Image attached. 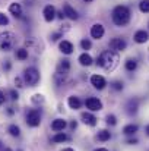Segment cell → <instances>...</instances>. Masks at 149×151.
Returning a JSON list of instances; mask_svg holds the SVG:
<instances>
[{"mask_svg":"<svg viewBox=\"0 0 149 151\" xmlns=\"http://www.w3.org/2000/svg\"><path fill=\"white\" fill-rule=\"evenodd\" d=\"M138 125H133V123H130V125H126L124 128H123V134L124 135H133V134H136L138 132Z\"/></svg>","mask_w":149,"mask_h":151,"instance_id":"cell-24","label":"cell"},{"mask_svg":"<svg viewBox=\"0 0 149 151\" xmlns=\"http://www.w3.org/2000/svg\"><path fill=\"white\" fill-rule=\"evenodd\" d=\"M56 18H58V19H64L66 16H64V13H63V10H61V12H57V15H56Z\"/></svg>","mask_w":149,"mask_h":151,"instance_id":"cell-40","label":"cell"},{"mask_svg":"<svg viewBox=\"0 0 149 151\" xmlns=\"http://www.w3.org/2000/svg\"><path fill=\"white\" fill-rule=\"evenodd\" d=\"M9 12L15 16V18H22V6L16 1L9 4Z\"/></svg>","mask_w":149,"mask_h":151,"instance_id":"cell-18","label":"cell"},{"mask_svg":"<svg viewBox=\"0 0 149 151\" xmlns=\"http://www.w3.org/2000/svg\"><path fill=\"white\" fill-rule=\"evenodd\" d=\"M82 1H85V3H91V1H94V0H82Z\"/></svg>","mask_w":149,"mask_h":151,"instance_id":"cell-45","label":"cell"},{"mask_svg":"<svg viewBox=\"0 0 149 151\" xmlns=\"http://www.w3.org/2000/svg\"><path fill=\"white\" fill-rule=\"evenodd\" d=\"M78 62L81 63V66H91V65L94 63V59H92V56H91L88 51H85V53H82V54L78 57Z\"/></svg>","mask_w":149,"mask_h":151,"instance_id":"cell-16","label":"cell"},{"mask_svg":"<svg viewBox=\"0 0 149 151\" xmlns=\"http://www.w3.org/2000/svg\"><path fill=\"white\" fill-rule=\"evenodd\" d=\"M61 151H75V150H73V148H70V147H67V148H63Z\"/></svg>","mask_w":149,"mask_h":151,"instance_id":"cell-43","label":"cell"},{"mask_svg":"<svg viewBox=\"0 0 149 151\" xmlns=\"http://www.w3.org/2000/svg\"><path fill=\"white\" fill-rule=\"evenodd\" d=\"M81 119H82V122H83L85 125H88V126H95V125L98 123L97 116L92 114L91 111H83V113L81 114Z\"/></svg>","mask_w":149,"mask_h":151,"instance_id":"cell-12","label":"cell"},{"mask_svg":"<svg viewBox=\"0 0 149 151\" xmlns=\"http://www.w3.org/2000/svg\"><path fill=\"white\" fill-rule=\"evenodd\" d=\"M1 151H12V150H10V148H3Z\"/></svg>","mask_w":149,"mask_h":151,"instance_id":"cell-47","label":"cell"},{"mask_svg":"<svg viewBox=\"0 0 149 151\" xmlns=\"http://www.w3.org/2000/svg\"><path fill=\"white\" fill-rule=\"evenodd\" d=\"M56 15H57V10L53 4H47L44 6L43 9V16H44V21L46 22H53L56 19Z\"/></svg>","mask_w":149,"mask_h":151,"instance_id":"cell-11","label":"cell"},{"mask_svg":"<svg viewBox=\"0 0 149 151\" xmlns=\"http://www.w3.org/2000/svg\"><path fill=\"white\" fill-rule=\"evenodd\" d=\"M148 27H149V24H148Z\"/></svg>","mask_w":149,"mask_h":151,"instance_id":"cell-48","label":"cell"},{"mask_svg":"<svg viewBox=\"0 0 149 151\" xmlns=\"http://www.w3.org/2000/svg\"><path fill=\"white\" fill-rule=\"evenodd\" d=\"M63 13H64L66 18H69V19H72V21H78V19H79L78 10H76L70 3H63Z\"/></svg>","mask_w":149,"mask_h":151,"instance_id":"cell-9","label":"cell"},{"mask_svg":"<svg viewBox=\"0 0 149 151\" xmlns=\"http://www.w3.org/2000/svg\"><path fill=\"white\" fill-rule=\"evenodd\" d=\"M15 113V110L12 109V107H9V110H7V114H13Z\"/></svg>","mask_w":149,"mask_h":151,"instance_id":"cell-41","label":"cell"},{"mask_svg":"<svg viewBox=\"0 0 149 151\" xmlns=\"http://www.w3.org/2000/svg\"><path fill=\"white\" fill-rule=\"evenodd\" d=\"M67 104H69V107H70L72 110H78V109L82 107V100H81L78 96H70V97L67 99Z\"/></svg>","mask_w":149,"mask_h":151,"instance_id":"cell-19","label":"cell"},{"mask_svg":"<svg viewBox=\"0 0 149 151\" xmlns=\"http://www.w3.org/2000/svg\"><path fill=\"white\" fill-rule=\"evenodd\" d=\"M127 144H129V145H136V144H138V139H136V138L127 139Z\"/></svg>","mask_w":149,"mask_h":151,"instance_id":"cell-37","label":"cell"},{"mask_svg":"<svg viewBox=\"0 0 149 151\" xmlns=\"http://www.w3.org/2000/svg\"><path fill=\"white\" fill-rule=\"evenodd\" d=\"M81 47H82V50H91L92 49V43H91V40L89 38H82L81 40Z\"/></svg>","mask_w":149,"mask_h":151,"instance_id":"cell-27","label":"cell"},{"mask_svg":"<svg viewBox=\"0 0 149 151\" xmlns=\"http://www.w3.org/2000/svg\"><path fill=\"white\" fill-rule=\"evenodd\" d=\"M40 78H41L40 70L34 66H29L24 70V81L29 87H37V84L40 82Z\"/></svg>","mask_w":149,"mask_h":151,"instance_id":"cell-4","label":"cell"},{"mask_svg":"<svg viewBox=\"0 0 149 151\" xmlns=\"http://www.w3.org/2000/svg\"><path fill=\"white\" fill-rule=\"evenodd\" d=\"M25 122H26V125L31 126V128L40 126V123H41V113H40V110H38V109H31V110H28V111H26V116H25Z\"/></svg>","mask_w":149,"mask_h":151,"instance_id":"cell-5","label":"cell"},{"mask_svg":"<svg viewBox=\"0 0 149 151\" xmlns=\"http://www.w3.org/2000/svg\"><path fill=\"white\" fill-rule=\"evenodd\" d=\"M120 62V57H118V53H114L111 50H104L99 53V56L97 57V65L101 66L104 70L107 72H111L117 68Z\"/></svg>","mask_w":149,"mask_h":151,"instance_id":"cell-1","label":"cell"},{"mask_svg":"<svg viewBox=\"0 0 149 151\" xmlns=\"http://www.w3.org/2000/svg\"><path fill=\"white\" fill-rule=\"evenodd\" d=\"M7 24H9V18L3 12H0V27H6Z\"/></svg>","mask_w":149,"mask_h":151,"instance_id":"cell-32","label":"cell"},{"mask_svg":"<svg viewBox=\"0 0 149 151\" xmlns=\"http://www.w3.org/2000/svg\"><path fill=\"white\" fill-rule=\"evenodd\" d=\"M31 101H32L34 104H43V103H44V96H41V94H35V96H32Z\"/></svg>","mask_w":149,"mask_h":151,"instance_id":"cell-31","label":"cell"},{"mask_svg":"<svg viewBox=\"0 0 149 151\" xmlns=\"http://www.w3.org/2000/svg\"><path fill=\"white\" fill-rule=\"evenodd\" d=\"M130 19H132V12H130V9H129L127 6H124V4L115 6V7L113 9V12H111V21H113V24H114L115 27L123 28V27H126V25L130 22Z\"/></svg>","mask_w":149,"mask_h":151,"instance_id":"cell-2","label":"cell"},{"mask_svg":"<svg viewBox=\"0 0 149 151\" xmlns=\"http://www.w3.org/2000/svg\"><path fill=\"white\" fill-rule=\"evenodd\" d=\"M16 44V35L12 31H4L0 34V50L10 51Z\"/></svg>","mask_w":149,"mask_h":151,"instance_id":"cell-3","label":"cell"},{"mask_svg":"<svg viewBox=\"0 0 149 151\" xmlns=\"http://www.w3.org/2000/svg\"><path fill=\"white\" fill-rule=\"evenodd\" d=\"M133 40H135V43H138V44H145L149 40L148 31H145V29H138V31L135 32V35H133Z\"/></svg>","mask_w":149,"mask_h":151,"instance_id":"cell-14","label":"cell"},{"mask_svg":"<svg viewBox=\"0 0 149 151\" xmlns=\"http://www.w3.org/2000/svg\"><path fill=\"white\" fill-rule=\"evenodd\" d=\"M4 100H6V97H4V94H3V91L0 90V106L4 103Z\"/></svg>","mask_w":149,"mask_h":151,"instance_id":"cell-39","label":"cell"},{"mask_svg":"<svg viewBox=\"0 0 149 151\" xmlns=\"http://www.w3.org/2000/svg\"><path fill=\"white\" fill-rule=\"evenodd\" d=\"M7 132L12 135V137H15V138H18L19 135H21V128L18 126V125H10L9 128H7Z\"/></svg>","mask_w":149,"mask_h":151,"instance_id":"cell-26","label":"cell"},{"mask_svg":"<svg viewBox=\"0 0 149 151\" xmlns=\"http://www.w3.org/2000/svg\"><path fill=\"white\" fill-rule=\"evenodd\" d=\"M138 107H139V100L138 99H132V100L127 101V104H126V111L129 114H135L138 111Z\"/></svg>","mask_w":149,"mask_h":151,"instance_id":"cell-20","label":"cell"},{"mask_svg":"<svg viewBox=\"0 0 149 151\" xmlns=\"http://www.w3.org/2000/svg\"><path fill=\"white\" fill-rule=\"evenodd\" d=\"M10 68H12L10 62H9V60H6V62L3 63V69H4V70H10Z\"/></svg>","mask_w":149,"mask_h":151,"instance_id":"cell-36","label":"cell"},{"mask_svg":"<svg viewBox=\"0 0 149 151\" xmlns=\"http://www.w3.org/2000/svg\"><path fill=\"white\" fill-rule=\"evenodd\" d=\"M105 122H107V125H110V126H114V125H117V117H115L114 114H107V117H105Z\"/></svg>","mask_w":149,"mask_h":151,"instance_id":"cell-29","label":"cell"},{"mask_svg":"<svg viewBox=\"0 0 149 151\" xmlns=\"http://www.w3.org/2000/svg\"><path fill=\"white\" fill-rule=\"evenodd\" d=\"M61 37H63V34H60L58 31H57V32H53V34H51V41H57V40L61 38Z\"/></svg>","mask_w":149,"mask_h":151,"instance_id":"cell-33","label":"cell"},{"mask_svg":"<svg viewBox=\"0 0 149 151\" xmlns=\"http://www.w3.org/2000/svg\"><path fill=\"white\" fill-rule=\"evenodd\" d=\"M67 139H69V137H67L64 132H57V134L51 138V141H53V142H56V144L64 142V141H67Z\"/></svg>","mask_w":149,"mask_h":151,"instance_id":"cell-23","label":"cell"},{"mask_svg":"<svg viewBox=\"0 0 149 151\" xmlns=\"http://www.w3.org/2000/svg\"><path fill=\"white\" fill-rule=\"evenodd\" d=\"M70 72V60L69 59H63L58 62L57 65V73H63V75H69Z\"/></svg>","mask_w":149,"mask_h":151,"instance_id":"cell-15","label":"cell"},{"mask_svg":"<svg viewBox=\"0 0 149 151\" xmlns=\"http://www.w3.org/2000/svg\"><path fill=\"white\" fill-rule=\"evenodd\" d=\"M110 138H111V132L108 129H101V131H98V134H97V139L101 141V142H105Z\"/></svg>","mask_w":149,"mask_h":151,"instance_id":"cell-22","label":"cell"},{"mask_svg":"<svg viewBox=\"0 0 149 151\" xmlns=\"http://www.w3.org/2000/svg\"><path fill=\"white\" fill-rule=\"evenodd\" d=\"M58 50L61 51L63 54H66V56H69V54H72L73 50H75V46L69 41V40H61L60 43H58Z\"/></svg>","mask_w":149,"mask_h":151,"instance_id":"cell-13","label":"cell"},{"mask_svg":"<svg viewBox=\"0 0 149 151\" xmlns=\"http://www.w3.org/2000/svg\"><path fill=\"white\" fill-rule=\"evenodd\" d=\"M145 132H146V134H148V135H149V125H148V126H146V128H145Z\"/></svg>","mask_w":149,"mask_h":151,"instance_id":"cell-44","label":"cell"},{"mask_svg":"<svg viewBox=\"0 0 149 151\" xmlns=\"http://www.w3.org/2000/svg\"><path fill=\"white\" fill-rule=\"evenodd\" d=\"M15 85L18 87V88H22L24 85H22V78H15Z\"/></svg>","mask_w":149,"mask_h":151,"instance_id":"cell-35","label":"cell"},{"mask_svg":"<svg viewBox=\"0 0 149 151\" xmlns=\"http://www.w3.org/2000/svg\"><path fill=\"white\" fill-rule=\"evenodd\" d=\"M10 99H12L13 101H16L18 99H19V94H18L16 90H10Z\"/></svg>","mask_w":149,"mask_h":151,"instance_id":"cell-34","label":"cell"},{"mask_svg":"<svg viewBox=\"0 0 149 151\" xmlns=\"http://www.w3.org/2000/svg\"><path fill=\"white\" fill-rule=\"evenodd\" d=\"M126 47H127V41L123 37H114L108 41V49L111 51H114V53L126 50Z\"/></svg>","mask_w":149,"mask_h":151,"instance_id":"cell-6","label":"cell"},{"mask_svg":"<svg viewBox=\"0 0 149 151\" xmlns=\"http://www.w3.org/2000/svg\"><path fill=\"white\" fill-rule=\"evenodd\" d=\"M85 106L91 111H99V110H102V101L99 100V99H97V97H88L85 100Z\"/></svg>","mask_w":149,"mask_h":151,"instance_id":"cell-8","label":"cell"},{"mask_svg":"<svg viewBox=\"0 0 149 151\" xmlns=\"http://www.w3.org/2000/svg\"><path fill=\"white\" fill-rule=\"evenodd\" d=\"M3 150V144H1V141H0V151Z\"/></svg>","mask_w":149,"mask_h":151,"instance_id":"cell-46","label":"cell"},{"mask_svg":"<svg viewBox=\"0 0 149 151\" xmlns=\"http://www.w3.org/2000/svg\"><path fill=\"white\" fill-rule=\"evenodd\" d=\"M66 126H67V122L64 119H54L53 123H51V129L54 132H61Z\"/></svg>","mask_w":149,"mask_h":151,"instance_id":"cell-17","label":"cell"},{"mask_svg":"<svg viewBox=\"0 0 149 151\" xmlns=\"http://www.w3.org/2000/svg\"><path fill=\"white\" fill-rule=\"evenodd\" d=\"M15 56H16V59L18 60H26L28 59V50L26 49H18L16 50V53H15Z\"/></svg>","mask_w":149,"mask_h":151,"instance_id":"cell-25","label":"cell"},{"mask_svg":"<svg viewBox=\"0 0 149 151\" xmlns=\"http://www.w3.org/2000/svg\"><path fill=\"white\" fill-rule=\"evenodd\" d=\"M94 151H108V150H107V148H102V147H101V148H95Z\"/></svg>","mask_w":149,"mask_h":151,"instance_id":"cell-42","label":"cell"},{"mask_svg":"<svg viewBox=\"0 0 149 151\" xmlns=\"http://www.w3.org/2000/svg\"><path fill=\"white\" fill-rule=\"evenodd\" d=\"M89 35H91L94 40H101V38L105 35V28H104V25L99 24V22H95V24L91 27V29H89Z\"/></svg>","mask_w":149,"mask_h":151,"instance_id":"cell-7","label":"cell"},{"mask_svg":"<svg viewBox=\"0 0 149 151\" xmlns=\"http://www.w3.org/2000/svg\"><path fill=\"white\" fill-rule=\"evenodd\" d=\"M91 85L95 88V90H104L105 88V85H107V81H105V78L102 76V75H98V73H95V75H92L91 76Z\"/></svg>","mask_w":149,"mask_h":151,"instance_id":"cell-10","label":"cell"},{"mask_svg":"<svg viewBox=\"0 0 149 151\" xmlns=\"http://www.w3.org/2000/svg\"><path fill=\"white\" fill-rule=\"evenodd\" d=\"M69 126H70V129H76V128H78V122H76V120H72Z\"/></svg>","mask_w":149,"mask_h":151,"instance_id":"cell-38","label":"cell"},{"mask_svg":"<svg viewBox=\"0 0 149 151\" xmlns=\"http://www.w3.org/2000/svg\"><path fill=\"white\" fill-rule=\"evenodd\" d=\"M139 10L142 13H149V0H140L139 3Z\"/></svg>","mask_w":149,"mask_h":151,"instance_id":"cell-28","label":"cell"},{"mask_svg":"<svg viewBox=\"0 0 149 151\" xmlns=\"http://www.w3.org/2000/svg\"><path fill=\"white\" fill-rule=\"evenodd\" d=\"M124 68H126V70L127 72H135L136 69H138V60L136 59H127L126 60V63H124Z\"/></svg>","mask_w":149,"mask_h":151,"instance_id":"cell-21","label":"cell"},{"mask_svg":"<svg viewBox=\"0 0 149 151\" xmlns=\"http://www.w3.org/2000/svg\"><path fill=\"white\" fill-rule=\"evenodd\" d=\"M19 151H21V150H19Z\"/></svg>","mask_w":149,"mask_h":151,"instance_id":"cell-49","label":"cell"},{"mask_svg":"<svg viewBox=\"0 0 149 151\" xmlns=\"http://www.w3.org/2000/svg\"><path fill=\"white\" fill-rule=\"evenodd\" d=\"M123 87H124V85H123L121 81H113V82H111V88H113L114 91H121Z\"/></svg>","mask_w":149,"mask_h":151,"instance_id":"cell-30","label":"cell"}]
</instances>
